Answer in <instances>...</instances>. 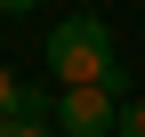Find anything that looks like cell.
I'll use <instances>...</instances> for the list:
<instances>
[{"mask_svg": "<svg viewBox=\"0 0 145 137\" xmlns=\"http://www.w3.org/2000/svg\"><path fill=\"white\" fill-rule=\"evenodd\" d=\"M48 73H57V89H129V65L113 57V32L97 24V16H65L57 32H48Z\"/></svg>", "mask_w": 145, "mask_h": 137, "instance_id": "1", "label": "cell"}, {"mask_svg": "<svg viewBox=\"0 0 145 137\" xmlns=\"http://www.w3.org/2000/svg\"><path fill=\"white\" fill-rule=\"evenodd\" d=\"M48 121H57V137H113L121 129V97L113 89H57Z\"/></svg>", "mask_w": 145, "mask_h": 137, "instance_id": "2", "label": "cell"}, {"mask_svg": "<svg viewBox=\"0 0 145 137\" xmlns=\"http://www.w3.org/2000/svg\"><path fill=\"white\" fill-rule=\"evenodd\" d=\"M0 137H57L48 97H40V89H24V113H16V121H0Z\"/></svg>", "mask_w": 145, "mask_h": 137, "instance_id": "3", "label": "cell"}, {"mask_svg": "<svg viewBox=\"0 0 145 137\" xmlns=\"http://www.w3.org/2000/svg\"><path fill=\"white\" fill-rule=\"evenodd\" d=\"M16 113H24V81L0 65V121H16Z\"/></svg>", "mask_w": 145, "mask_h": 137, "instance_id": "4", "label": "cell"}, {"mask_svg": "<svg viewBox=\"0 0 145 137\" xmlns=\"http://www.w3.org/2000/svg\"><path fill=\"white\" fill-rule=\"evenodd\" d=\"M113 137H145V97H121V129Z\"/></svg>", "mask_w": 145, "mask_h": 137, "instance_id": "5", "label": "cell"}]
</instances>
